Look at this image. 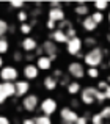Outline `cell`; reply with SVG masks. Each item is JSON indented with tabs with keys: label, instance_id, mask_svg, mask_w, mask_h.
I'll use <instances>...</instances> for the list:
<instances>
[{
	"label": "cell",
	"instance_id": "1",
	"mask_svg": "<svg viewBox=\"0 0 110 124\" xmlns=\"http://www.w3.org/2000/svg\"><path fill=\"white\" fill-rule=\"evenodd\" d=\"M102 61H104V50L101 47L90 49L85 54V58H83V63L88 68H99L102 66Z\"/></svg>",
	"mask_w": 110,
	"mask_h": 124
},
{
	"label": "cell",
	"instance_id": "2",
	"mask_svg": "<svg viewBox=\"0 0 110 124\" xmlns=\"http://www.w3.org/2000/svg\"><path fill=\"white\" fill-rule=\"evenodd\" d=\"M98 86H88L83 88L82 93H80V101H82L85 105H93L96 102V93H98Z\"/></svg>",
	"mask_w": 110,
	"mask_h": 124
},
{
	"label": "cell",
	"instance_id": "3",
	"mask_svg": "<svg viewBox=\"0 0 110 124\" xmlns=\"http://www.w3.org/2000/svg\"><path fill=\"white\" fill-rule=\"evenodd\" d=\"M68 72H69L71 77H74L76 80H80L85 77V68H83V63H79V61H71L68 64Z\"/></svg>",
	"mask_w": 110,
	"mask_h": 124
},
{
	"label": "cell",
	"instance_id": "4",
	"mask_svg": "<svg viewBox=\"0 0 110 124\" xmlns=\"http://www.w3.org/2000/svg\"><path fill=\"white\" fill-rule=\"evenodd\" d=\"M19 77V71L14 66H3V69H0V79L3 82H13L16 83Z\"/></svg>",
	"mask_w": 110,
	"mask_h": 124
},
{
	"label": "cell",
	"instance_id": "5",
	"mask_svg": "<svg viewBox=\"0 0 110 124\" xmlns=\"http://www.w3.org/2000/svg\"><path fill=\"white\" fill-rule=\"evenodd\" d=\"M39 108H41V112H43L44 116H49V118H50V116H52L54 113L57 112V108H58L57 101L52 99V97H46V99H43Z\"/></svg>",
	"mask_w": 110,
	"mask_h": 124
},
{
	"label": "cell",
	"instance_id": "6",
	"mask_svg": "<svg viewBox=\"0 0 110 124\" xmlns=\"http://www.w3.org/2000/svg\"><path fill=\"white\" fill-rule=\"evenodd\" d=\"M60 118L66 124H76L77 119H79V115H77V112L72 110L71 107H63V108L60 110Z\"/></svg>",
	"mask_w": 110,
	"mask_h": 124
},
{
	"label": "cell",
	"instance_id": "7",
	"mask_svg": "<svg viewBox=\"0 0 110 124\" xmlns=\"http://www.w3.org/2000/svg\"><path fill=\"white\" fill-rule=\"evenodd\" d=\"M82 47H83V41L80 39L79 36H77V38H72V39H69V42L66 44L68 54H69V55H74V57H77V55L82 52Z\"/></svg>",
	"mask_w": 110,
	"mask_h": 124
},
{
	"label": "cell",
	"instance_id": "8",
	"mask_svg": "<svg viewBox=\"0 0 110 124\" xmlns=\"http://www.w3.org/2000/svg\"><path fill=\"white\" fill-rule=\"evenodd\" d=\"M38 107V96L36 94H27L22 99V108L27 112H35Z\"/></svg>",
	"mask_w": 110,
	"mask_h": 124
},
{
	"label": "cell",
	"instance_id": "9",
	"mask_svg": "<svg viewBox=\"0 0 110 124\" xmlns=\"http://www.w3.org/2000/svg\"><path fill=\"white\" fill-rule=\"evenodd\" d=\"M43 50H44V54H47V57L50 58V60H57V54H58V47H57V44L52 41V39H47V41H44L43 42Z\"/></svg>",
	"mask_w": 110,
	"mask_h": 124
},
{
	"label": "cell",
	"instance_id": "10",
	"mask_svg": "<svg viewBox=\"0 0 110 124\" xmlns=\"http://www.w3.org/2000/svg\"><path fill=\"white\" fill-rule=\"evenodd\" d=\"M21 47H22V50H24L25 54H33V52H36V49H38V41L35 39V38L27 36V38L22 39Z\"/></svg>",
	"mask_w": 110,
	"mask_h": 124
},
{
	"label": "cell",
	"instance_id": "11",
	"mask_svg": "<svg viewBox=\"0 0 110 124\" xmlns=\"http://www.w3.org/2000/svg\"><path fill=\"white\" fill-rule=\"evenodd\" d=\"M49 38L52 39L55 44H64V42H69V38H68V35H66V31H63V30H55V31H50V35H49Z\"/></svg>",
	"mask_w": 110,
	"mask_h": 124
},
{
	"label": "cell",
	"instance_id": "12",
	"mask_svg": "<svg viewBox=\"0 0 110 124\" xmlns=\"http://www.w3.org/2000/svg\"><path fill=\"white\" fill-rule=\"evenodd\" d=\"M38 72H39V69H38L36 64H25L24 69H22L25 80H35L38 77Z\"/></svg>",
	"mask_w": 110,
	"mask_h": 124
},
{
	"label": "cell",
	"instance_id": "13",
	"mask_svg": "<svg viewBox=\"0 0 110 124\" xmlns=\"http://www.w3.org/2000/svg\"><path fill=\"white\" fill-rule=\"evenodd\" d=\"M14 85H16V96L24 99V97L27 96L28 90H30V83H28V80H17Z\"/></svg>",
	"mask_w": 110,
	"mask_h": 124
},
{
	"label": "cell",
	"instance_id": "14",
	"mask_svg": "<svg viewBox=\"0 0 110 124\" xmlns=\"http://www.w3.org/2000/svg\"><path fill=\"white\" fill-rule=\"evenodd\" d=\"M49 19L54 22H63L64 21V9L63 8H50L49 9Z\"/></svg>",
	"mask_w": 110,
	"mask_h": 124
},
{
	"label": "cell",
	"instance_id": "15",
	"mask_svg": "<svg viewBox=\"0 0 110 124\" xmlns=\"http://www.w3.org/2000/svg\"><path fill=\"white\" fill-rule=\"evenodd\" d=\"M36 66L39 71H49L52 68V60L47 55H43V57L36 58Z\"/></svg>",
	"mask_w": 110,
	"mask_h": 124
},
{
	"label": "cell",
	"instance_id": "16",
	"mask_svg": "<svg viewBox=\"0 0 110 124\" xmlns=\"http://www.w3.org/2000/svg\"><path fill=\"white\" fill-rule=\"evenodd\" d=\"M43 83H44V88H46L47 91H54V90H57V86H58V80L55 79L54 76H46Z\"/></svg>",
	"mask_w": 110,
	"mask_h": 124
},
{
	"label": "cell",
	"instance_id": "17",
	"mask_svg": "<svg viewBox=\"0 0 110 124\" xmlns=\"http://www.w3.org/2000/svg\"><path fill=\"white\" fill-rule=\"evenodd\" d=\"M82 25H83V30H86V31H94L96 28H98V24H96V22L91 19V16H86V17H83Z\"/></svg>",
	"mask_w": 110,
	"mask_h": 124
},
{
	"label": "cell",
	"instance_id": "18",
	"mask_svg": "<svg viewBox=\"0 0 110 124\" xmlns=\"http://www.w3.org/2000/svg\"><path fill=\"white\" fill-rule=\"evenodd\" d=\"M74 13H76L77 16H83V17H86V16H88V13H90V6L86 5V3L80 2L79 5L74 8Z\"/></svg>",
	"mask_w": 110,
	"mask_h": 124
},
{
	"label": "cell",
	"instance_id": "19",
	"mask_svg": "<svg viewBox=\"0 0 110 124\" xmlns=\"http://www.w3.org/2000/svg\"><path fill=\"white\" fill-rule=\"evenodd\" d=\"M3 88H5L6 96H8V97L16 96V85L13 82H3Z\"/></svg>",
	"mask_w": 110,
	"mask_h": 124
},
{
	"label": "cell",
	"instance_id": "20",
	"mask_svg": "<svg viewBox=\"0 0 110 124\" xmlns=\"http://www.w3.org/2000/svg\"><path fill=\"white\" fill-rule=\"evenodd\" d=\"M68 93H69V94H77V93H82V86H80V83L77 82V80L71 82V83H69V86H68Z\"/></svg>",
	"mask_w": 110,
	"mask_h": 124
},
{
	"label": "cell",
	"instance_id": "21",
	"mask_svg": "<svg viewBox=\"0 0 110 124\" xmlns=\"http://www.w3.org/2000/svg\"><path fill=\"white\" fill-rule=\"evenodd\" d=\"M9 31V24L3 19H0V38H5V35Z\"/></svg>",
	"mask_w": 110,
	"mask_h": 124
},
{
	"label": "cell",
	"instance_id": "22",
	"mask_svg": "<svg viewBox=\"0 0 110 124\" xmlns=\"http://www.w3.org/2000/svg\"><path fill=\"white\" fill-rule=\"evenodd\" d=\"M9 50V42L6 38H0V55H5Z\"/></svg>",
	"mask_w": 110,
	"mask_h": 124
},
{
	"label": "cell",
	"instance_id": "23",
	"mask_svg": "<svg viewBox=\"0 0 110 124\" xmlns=\"http://www.w3.org/2000/svg\"><path fill=\"white\" fill-rule=\"evenodd\" d=\"M90 16H91V19H93V21H94L96 22V24H102V22H104V13H101V11H94V13H91V14H90Z\"/></svg>",
	"mask_w": 110,
	"mask_h": 124
},
{
	"label": "cell",
	"instance_id": "24",
	"mask_svg": "<svg viewBox=\"0 0 110 124\" xmlns=\"http://www.w3.org/2000/svg\"><path fill=\"white\" fill-rule=\"evenodd\" d=\"M94 8H96V11L102 13L109 8V2H105V0H102V2H94Z\"/></svg>",
	"mask_w": 110,
	"mask_h": 124
},
{
	"label": "cell",
	"instance_id": "25",
	"mask_svg": "<svg viewBox=\"0 0 110 124\" xmlns=\"http://www.w3.org/2000/svg\"><path fill=\"white\" fill-rule=\"evenodd\" d=\"M21 33L22 35H25V36H28L30 35V31H31V24H28V22H24V24H21Z\"/></svg>",
	"mask_w": 110,
	"mask_h": 124
},
{
	"label": "cell",
	"instance_id": "26",
	"mask_svg": "<svg viewBox=\"0 0 110 124\" xmlns=\"http://www.w3.org/2000/svg\"><path fill=\"white\" fill-rule=\"evenodd\" d=\"M35 121H36V124H52V119H50L49 116H44V115L36 116Z\"/></svg>",
	"mask_w": 110,
	"mask_h": 124
},
{
	"label": "cell",
	"instance_id": "27",
	"mask_svg": "<svg viewBox=\"0 0 110 124\" xmlns=\"http://www.w3.org/2000/svg\"><path fill=\"white\" fill-rule=\"evenodd\" d=\"M86 76H90V79H98L99 77V69L98 68H88Z\"/></svg>",
	"mask_w": 110,
	"mask_h": 124
},
{
	"label": "cell",
	"instance_id": "28",
	"mask_svg": "<svg viewBox=\"0 0 110 124\" xmlns=\"http://www.w3.org/2000/svg\"><path fill=\"white\" fill-rule=\"evenodd\" d=\"M91 124H104V118L101 116V113H94L91 116Z\"/></svg>",
	"mask_w": 110,
	"mask_h": 124
},
{
	"label": "cell",
	"instance_id": "29",
	"mask_svg": "<svg viewBox=\"0 0 110 124\" xmlns=\"http://www.w3.org/2000/svg\"><path fill=\"white\" fill-rule=\"evenodd\" d=\"M83 44L85 46H88V47H91V49H94V47H98V41H96V38H86L85 41H83Z\"/></svg>",
	"mask_w": 110,
	"mask_h": 124
},
{
	"label": "cell",
	"instance_id": "30",
	"mask_svg": "<svg viewBox=\"0 0 110 124\" xmlns=\"http://www.w3.org/2000/svg\"><path fill=\"white\" fill-rule=\"evenodd\" d=\"M105 101H107V97H105V93H104V91H98V93H96V102L102 104V102H105Z\"/></svg>",
	"mask_w": 110,
	"mask_h": 124
},
{
	"label": "cell",
	"instance_id": "31",
	"mask_svg": "<svg viewBox=\"0 0 110 124\" xmlns=\"http://www.w3.org/2000/svg\"><path fill=\"white\" fill-rule=\"evenodd\" d=\"M6 99H8V96H6V91H5V88H3V82H2L0 83V104H3Z\"/></svg>",
	"mask_w": 110,
	"mask_h": 124
},
{
	"label": "cell",
	"instance_id": "32",
	"mask_svg": "<svg viewBox=\"0 0 110 124\" xmlns=\"http://www.w3.org/2000/svg\"><path fill=\"white\" fill-rule=\"evenodd\" d=\"M99 113H101V116H102L104 119H110V105L104 107V108H102Z\"/></svg>",
	"mask_w": 110,
	"mask_h": 124
},
{
	"label": "cell",
	"instance_id": "33",
	"mask_svg": "<svg viewBox=\"0 0 110 124\" xmlns=\"http://www.w3.org/2000/svg\"><path fill=\"white\" fill-rule=\"evenodd\" d=\"M46 27L49 28V30H52V31H55L57 30V22H54V21H50V19H47V22H46Z\"/></svg>",
	"mask_w": 110,
	"mask_h": 124
},
{
	"label": "cell",
	"instance_id": "34",
	"mask_svg": "<svg viewBox=\"0 0 110 124\" xmlns=\"http://www.w3.org/2000/svg\"><path fill=\"white\" fill-rule=\"evenodd\" d=\"M58 83L68 88V86H69V83H71V82H69V76H63V77H61L60 80H58Z\"/></svg>",
	"mask_w": 110,
	"mask_h": 124
},
{
	"label": "cell",
	"instance_id": "35",
	"mask_svg": "<svg viewBox=\"0 0 110 124\" xmlns=\"http://www.w3.org/2000/svg\"><path fill=\"white\" fill-rule=\"evenodd\" d=\"M109 86H110V85L107 83V80H101V82L98 83V90H99V91H105Z\"/></svg>",
	"mask_w": 110,
	"mask_h": 124
},
{
	"label": "cell",
	"instance_id": "36",
	"mask_svg": "<svg viewBox=\"0 0 110 124\" xmlns=\"http://www.w3.org/2000/svg\"><path fill=\"white\" fill-rule=\"evenodd\" d=\"M17 17H19V21L24 24V22L27 21V17H28V13H27V11H21V13L17 14Z\"/></svg>",
	"mask_w": 110,
	"mask_h": 124
},
{
	"label": "cell",
	"instance_id": "37",
	"mask_svg": "<svg viewBox=\"0 0 110 124\" xmlns=\"http://www.w3.org/2000/svg\"><path fill=\"white\" fill-rule=\"evenodd\" d=\"M13 60H14V61H22V52L21 50H16L14 55H13Z\"/></svg>",
	"mask_w": 110,
	"mask_h": 124
},
{
	"label": "cell",
	"instance_id": "38",
	"mask_svg": "<svg viewBox=\"0 0 110 124\" xmlns=\"http://www.w3.org/2000/svg\"><path fill=\"white\" fill-rule=\"evenodd\" d=\"M76 124H88V115L85 116H79V119H77Z\"/></svg>",
	"mask_w": 110,
	"mask_h": 124
},
{
	"label": "cell",
	"instance_id": "39",
	"mask_svg": "<svg viewBox=\"0 0 110 124\" xmlns=\"http://www.w3.org/2000/svg\"><path fill=\"white\" fill-rule=\"evenodd\" d=\"M52 76H54V77H55V79H57V80H60V79H61V77H63V76H64V74H63V72H61V71H60V69H55V71H54V72H52Z\"/></svg>",
	"mask_w": 110,
	"mask_h": 124
},
{
	"label": "cell",
	"instance_id": "40",
	"mask_svg": "<svg viewBox=\"0 0 110 124\" xmlns=\"http://www.w3.org/2000/svg\"><path fill=\"white\" fill-rule=\"evenodd\" d=\"M9 5H11V8H22V6H24V2H19V0H16V2H11Z\"/></svg>",
	"mask_w": 110,
	"mask_h": 124
},
{
	"label": "cell",
	"instance_id": "41",
	"mask_svg": "<svg viewBox=\"0 0 110 124\" xmlns=\"http://www.w3.org/2000/svg\"><path fill=\"white\" fill-rule=\"evenodd\" d=\"M22 124H36V121H35L33 118H25L24 121H22Z\"/></svg>",
	"mask_w": 110,
	"mask_h": 124
},
{
	"label": "cell",
	"instance_id": "42",
	"mask_svg": "<svg viewBox=\"0 0 110 124\" xmlns=\"http://www.w3.org/2000/svg\"><path fill=\"white\" fill-rule=\"evenodd\" d=\"M0 124H11V123H9V119L6 118V116H2V115H0Z\"/></svg>",
	"mask_w": 110,
	"mask_h": 124
},
{
	"label": "cell",
	"instance_id": "43",
	"mask_svg": "<svg viewBox=\"0 0 110 124\" xmlns=\"http://www.w3.org/2000/svg\"><path fill=\"white\" fill-rule=\"evenodd\" d=\"M35 58V54H25V60L27 61H31Z\"/></svg>",
	"mask_w": 110,
	"mask_h": 124
},
{
	"label": "cell",
	"instance_id": "44",
	"mask_svg": "<svg viewBox=\"0 0 110 124\" xmlns=\"http://www.w3.org/2000/svg\"><path fill=\"white\" fill-rule=\"evenodd\" d=\"M50 8H61V5L58 2H52L50 3Z\"/></svg>",
	"mask_w": 110,
	"mask_h": 124
},
{
	"label": "cell",
	"instance_id": "45",
	"mask_svg": "<svg viewBox=\"0 0 110 124\" xmlns=\"http://www.w3.org/2000/svg\"><path fill=\"white\" fill-rule=\"evenodd\" d=\"M104 93H105V97H107V99L110 101V86H109V88H107V90H105V91H104Z\"/></svg>",
	"mask_w": 110,
	"mask_h": 124
},
{
	"label": "cell",
	"instance_id": "46",
	"mask_svg": "<svg viewBox=\"0 0 110 124\" xmlns=\"http://www.w3.org/2000/svg\"><path fill=\"white\" fill-rule=\"evenodd\" d=\"M71 105H72V107H71V108H76V107H79V102H77V101H72V104H71Z\"/></svg>",
	"mask_w": 110,
	"mask_h": 124
},
{
	"label": "cell",
	"instance_id": "47",
	"mask_svg": "<svg viewBox=\"0 0 110 124\" xmlns=\"http://www.w3.org/2000/svg\"><path fill=\"white\" fill-rule=\"evenodd\" d=\"M3 63H5V61H3V57L0 55V69H3Z\"/></svg>",
	"mask_w": 110,
	"mask_h": 124
},
{
	"label": "cell",
	"instance_id": "48",
	"mask_svg": "<svg viewBox=\"0 0 110 124\" xmlns=\"http://www.w3.org/2000/svg\"><path fill=\"white\" fill-rule=\"evenodd\" d=\"M105 80H107V83L110 85V76H107V79H105Z\"/></svg>",
	"mask_w": 110,
	"mask_h": 124
},
{
	"label": "cell",
	"instance_id": "49",
	"mask_svg": "<svg viewBox=\"0 0 110 124\" xmlns=\"http://www.w3.org/2000/svg\"><path fill=\"white\" fill-rule=\"evenodd\" d=\"M107 41H109V42H110V33H109V35H107Z\"/></svg>",
	"mask_w": 110,
	"mask_h": 124
},
{
	"label": "cell",
	"instance_id": "50",
	"mask_svg": "<svg viewBox=\"0 0 110 124\" xmlns=\"http://www.w3.org/2000/svg\"><path fill=\"white\" fill-rule=\"evenodd\" d=\"M109 22H110V11H109Z\"/></svg>",
	"mask_w": 110,
	"mask_h": 124
},
{
	"label": "cell",
	"instance_id": "51",
	"mask_svg": "<svg viewBox=\"0 0 110 124\" xmlns=\"http://www.w3.org/2000/svg\"><path fill=\"white\" fill-rule=\"evenodd\" d=\"M107 64H109V68H110V60H109V63H107Z\"/></svg>",
	"mask_w": 110,
	"mask_h": 124
},
{
	"label": "cell",
	"instance_id": "52",
	"mask_svg": "<svg viewBox=\"0 0 110 124\" xmlns=\"http://www.w3.org/2000/svg\"><path fill=\"white\" fill-rule=\"evenodd\" d=\"M109 124H110V123H109Z\"/></svg>",
	"mask_w": 110,
	"mask_h": 124
}]
</instances>
